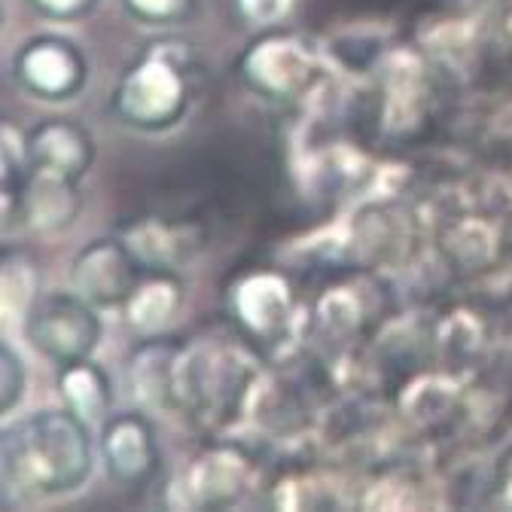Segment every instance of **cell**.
<instances>
[{
	"mask_svg": "<svg viewBox=\"0 0 512 512\" xmlns=\"http://www.w3.org/2000/svg\"><path fill=\"white\" fill-rule=\"evenodd\" d=\"M95 467L89 421L77 412L40 409L0 433V473L19 500H49L80 491Z\"/></svg>",
	"mask_w": 512,
	"mask_h": 512,
	"instance_id": "obj_1",
	"label": "cell"
},
{
	"mask_svg": "<svg viewBox=\"0 0 512 512\" xmlns=\"http://www.w3.org/2000/svg\"><path fill=\"white\" fill-rule=\"evenodd\" d=\"M192 52L180 40L147 46L113 86L110 107L128 128L168 132L192 104Z\"/></svg>",
	"mask_w": 512,
	"mask_h": 512,
	"instance_id": "obj_2",
	"label": "cell"
},
{
	"mask_svg": "<svg viewBox=\"0 0 512 512\" xmlns=\"http://www.w3.org/2000/svg\"><path fill=\"white\" fill-rule=\"evenodd\" d=\"M238 74L256 95L296 101L320 83L324 64L305 37L293 31H269L244 49L238 58Z\"/></svg>",
	"mask_w": 512,
	"mask_h": 512,
	"instance_id": "obj_3",
	"label": "cell"
},
{
	"mask_svg": "<svg viewBox=\"0 0 512 512\" xmlns=\"http://www.w3.org/2000/svg\"><path fill=\"white\" fill-rule=\"evenodd\" d=\"M101 308L86 302L77 290H52L40 293L34 308L25 314L22 327L28 342L55 366L77 363L95 354L104 336L98 317Z\"/></svg>",
	"mask_w": 512,
	"mask_h": 512,
	"instance_id": "obj_4",
	"label": "cell"
},
{
	"mask_svg": "<svg viewBox=\"0 0 512 512\" xmlns=\"http://www.w3.org/2000/svg\"><path fill=\"white\" fill-rule=\"evenodd\" d=\"M13 80L31 98L71 101L89 80V61L74 40L43 34L28 40L13 55Z\"/></svg>",
	"mask_w": 512,
	"mask_h": 512,
	"instance_id": "obj_5",
	"label": "cell"
},
{
	"mask_svg": "<svg viewBox=\"0 0 512 512\" xmlns=\"http://www.w3.org/2000/svg\"><path fill=\"white\" fill-rule=\"evenodd\" d=\"M147 266L125 238H95L71 263V290L95 308H122Z\"/></svg>",
	"mask_w": 512,
	"mask_h": 512,
	"instance_id": "obj_6",
	"label": "cell"
},
{
	"mask_svg": "<svg viewBox=\"0 0 512 512\" xmlns=\"http://www.w3.org/2000/svg\"><path fill=\"white\" fill-rule=\"evenodd\" d=\"M101 461L116 485H150L162 464L156 424L150 421V415H144L141 409L113 412L101 424Z\"/></svg>",
	"mask_w": 512,
	"mask_h": 512,
	"instance_id": "obj_7",
	"label": "cell"
},
{
	"mask_svg": "<svg viewBox=\"0 0 512 512\" xmlns=\"http://www.w3.org/2000/svg\"><path fill=\"white\" fill-rule=\"evenodd\" d=\"M183 351L165 336L144 339L128 357L132 397L153 412H168L183 403Z\"/></svg>",
	"mask_w": 512,
	"mask_h": 512,
	"instance_id": "obj_8",
	"label": "cell"
},
{
	"mask_svg": "<svg viewBox=\"0 0 512 512\" xmlns=\"http://www.w3.org/2000/svg\"><path fill=\"white\" fill-rule=\"evenodd\" d=\"M293 290L278 272H250L232 293V311L241 330L253 339L272 342L293 320Z\"/></svg>",
	"mask_w": 512,
	"mask_h": 512,
	"instance_id": "obj_9",
	"label": "cell"
},
{
	"mask_svg": "<svg viewBox=\"0 0 512 512\" xmlns=\"http://www.w3.org/2000/svg\"><path fill=\"white\" fill-rule=\"evenodd\" d=\"M31 168L80 180L95 162V141L89 128L68 116H52L25 132Z\"/></svg>",
	"mask_w": 512,
	"mask_h": 512,
	"instance_id": "obj_10",
	"label": "cell"
},
{
	"mask_svg": "<svg viewBox=\"0 0 512 512\" xmlns=\"http://www.w3.org/2000/svg\"><path fill=\"white\" fill-rule=\"evenodd\" d=\"M244 485H247L244 458L229 452V448H214V452H205L186 467L180 479V503L202 506V509L229 506L241 497Z\"/></svg>",
	"mask_w": 512,
	"mask_h": 512,
	"instance_id": "obj_11",
	"label": "cell"
},
{
	"mask_svg": "<svg viewBox=\"0 0 512 512\" xmlns=\"http://www.w3.org/2000/svg\"><path fill=\"white\" fill-rule=\"evenodd\" d=\"M80 180L31 168L25 192H22V217L40 232H64L71 229L83 211Z\"/></svg>",
	"mask_w": 512,
	"mask_h": 512,
	"instance_id": "obj_12",
	"label": "cell"
},
{
	"mask_svg": "<svg viewBox=\"0 0 512 512\" xmlns=\"http://www.w3.org/2000/svg\"><path fill=\"white\" fill-rule=\"evenodd\" d=\"M180 302H183V281L177 278V272L147 266L141 284L135 287L132 296H128L122 311H125L128 327H132L141 339H150V336H162L168 330L174 314L180 311Z\"/></svg>",
	"mask_w": 512,
	"mask_h": 512,
	"instance_id": "obj_13",
	"label": "cell"
},
{
	"mask_svg": "<svg viewBox=\"0 0 512 512\" xmlns=\"http://www.w3.org/2000/svg\"><path fill=\"white\" fill-rule=\"evenodd\" d=\"M125 241L144 260V266L174 269L202 250V229L196 223H168L159 217H144L128 226Z\"/></svg>",
	"mask_w": 512,
	"mask_h": 512,
	"instance_id": "obj_14",
	"label": "cell"
},
{
	"mask_svg": "<svg viewBox=\"0 0 512 512\" xmlns=\"http://www.w3.org/2000/svg\"><path fill=\"white\" fill-rule=\"evenodd\" d=\"M58 394L71 412H77L89 424H104L113 412V384L107 369L92 363V357L77 360V363H64L58 366L55 375Z\"/></svg>",
	"mask_w": 512,
	"mask_h": 512,
	"instance_id": "obj_15",
	"label": "cell"
},
{
	"mask_svg": "<svg viewBox=\"0 0 512 512\" xmlns=\"http://www.w3.org/2000/svg\"><path fill=\"white\" fill-rule=\"evenodd\" d=\"M40 299V269L28 250L7 247L0 256V308L7 320H25Z\"/></svg>",
	"mask_w": 512,
	"mask_h": 512,
	"instance_id": "obj_16",
	"label": "cell"
},
{
	"mask_svg": "<svg viewBox=\"0 0 512 512\" xmlns=\"http://www.w3.org/2000/svg\"><path fill=\"white\" fill-rule=\"evenodd\" d=\"M125 13L156 28L180 25L199 10V0H122Z\"/></svg>",
	"mask_w": 512,
	"mask_h": 512,
	"instance_id": "obj_17",
	"label": "cell"
},
{
	"mask_svg": "<svg viewBox=\"0 0 512 512\" xmlns=\"http://www.w3.org/2000/svg\"><path fill=\"white\" fill-rule=\"evenodd\" d=\"M28 388V366L13 345H0V412L10 415L19 409Z\"/></svg>",
	"mask_w": 512,
	"mask_h": 512,
	"instance_id": "obj_18",
	"label": "cell"
},
{
	"mask_svg": "<svg viewBox=\"0 0 512 512\" xmlns=\"http://www.w3.org/2000/svg\"><path fill=\"white\" fill-rule=\"evenodd\" d=\"M296 0H235L238 16L253 25H278L293 13Z\"/></svg>",
	"mask_w": 512,
	"mask_h": 512,
	"instance_id": "obj_19",
	"label": "cell"
},
{
	"mask_svg": "<svg viewBox=\"0 0 512 512\" xmlns=\"http://www.w3.org/2000/svg\"><path fill=\"white\" fill-rule=\"evenodd\" d=\"M28 4L52 22H77L98 7V0H28Z\"/></svg>",
	"mask_w": 512,
	"mask_h": 512,
	"instance_id": "obj_20",
	"label": "cell"
},
{
	"mask_svg": "<svg viewBox=\"0 0 512 512\" xmlns=\"http://www.w3.org/2000/svg\"><path fill=\"white\" fill-rule=\"evenodd\" d=\"M473 4H497V0H473Z\"/></svg>",
	"mask_w": 512,
	"mask_h": 512,
	"instance_id": "obj_21",
	"label": "cell"
}]
</instances>
